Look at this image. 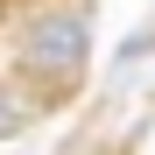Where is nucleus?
<instances>
[{
	"instance_id": "obj_1",
	"label": "nucleus",
	"mask_w": 155,
	"mask_h": 155,
	"mask_svg": "<svg viewBox=\"0 0 155 155\" xmlns=\"http://www.w3.org/2000/svg\"><path fill=\"white\" fill-rule=\"evenodd\" d=\"M85 49H92L85 14L49 7V14H35V28L21 35V64L42 71V78H78V71H85Z\"/></svg>"
},
{
	"instance_id": "obj_2",
	"label": "nucleus",
	"mask_w": 155,
	"mask_h": 155,
	"mask_svg": "<svg viewBox=\"0 0 155 155\" xmlns=\"http://www.w3.org/2000/svg\"><path fill=\"white\" fill-rule=\"evenodd\" d=\"M28 120V106H14V99H0V134H7V127H21Z\"/></svg>"
}]
</instances>
